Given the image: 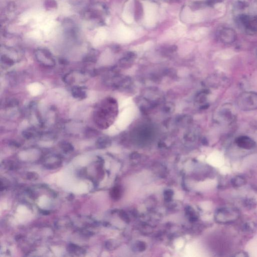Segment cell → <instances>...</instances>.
I'll return each instance as SVG.
<instances>
[{"label":"cell","instance_id":"4","mask_svg":"<svg viewBox=\"0 0 257 257\" xmlns=\"http://www.w3.org/2000/svg\"><path fill=\"white\" fill-rule=\"evenodd\" d=\"M237 143L239 147L247 149L252 148L254 146L253 141L247 137H241L238 139Z\"/></svg>","mask_w":257,"mask_h":257},{"label":"cell","instance_id":"10","mask_svg":"<svg viewBox=\"0 0 257 257\" xmlns=\"http://www.w3.org/2000/svg\"><path fill=\"white\" fill-rule=\"evenodd\" d=\"M245 180L243 178L241 177H236L233 179L232 181V183L236 186H239L243 184H245Z\"/></svg>","mask_w":257,"mask_h":257},{"label":"cell","instance_id":"7","mask_svg":"<svg viewBox=\"0 0 257 257\" xmlns=\"http://www.w3.org/2000/svg\"><path fill=\"white\" fill-rule=\"evenodd\" d=\"M2 63H3L5 65L7 66H11L14 64V61L11 58H9V57L5 55H3L1 56Z\"/></svg>","mask_w":257,"mask_h":257},{"label":"cell","instance_id":"11","mask_svg":"<svg viewBox=\"0 0 257 257\" xmlns=\"http://www.w3.org/2000/svg\"><path fill=\"white\" fill-rule=\"evenodd\" d=\"M35 133L36 132H35L34 130H25V131L23 132V135L24 136V137L26 138L29 139L33 138L34 136Z\"/></svg>","mask_w":257,"mask_h":257},{"label":"cell","instance_id":"1","mask_svg":"<svg viewBox=\"0 0 257 257\" xmlns=\"http://www.w3.org/2000/svg\"><path fill=\"white\" fill-rule=\"evenodd\" d=\"M35 58L40 64L46 67H53L55 65V61L52 54L48 50L40 49L35 52Z\"/></svg>","mask_w":257,"mask_h":257},{"label":"cell","instance_id":"9","mask_svg":"<svg viewBox=\"0 0 257 257\" xmlns=\"http://www.w3.org/2000/svg\"><path fill=\"white\" fill-rule=\"evenodd\" d=\"M61 147L64 151L68 152L72 151L73 150V147L71 144L64 142L61 144Z\"/></svg>","mask_w":257,"mask_h":257},{"label":"cell","instance_id":"3","mask_svg":"<svg viewBox=\"0 0 257 257\" xmlns=\"http://www.w3.org/2000/svg\"><path fill=\"white\" fill-rule=\"evenodd\" d=\"M72 94L74 98L78 100H84L87 97L85 88L82 86H74L72 91Z\"/></svg>","mask_w":257,"mask_h":257},{"label":"cell","instance_id":"8","mask_svg":"<svg viewBox=\"0 0 257 257\" xmlns=\"http://www.w3.org/2000/svg\"><path fill=\"white\" fill-rule=\"evenodd\" d=\"M18 104H19V101L17 100H16V99H14V98H13V99L11 98L10 100H7L5 103L4 108L14 107L18 106Z\"/></svg>","mask_w":257,"mask_h":257},{"label":"cell","instance_id":"6","mask_svg":"<svg viewBox=\"0 0 257 257\" xmlns=\"http://www.w3.org/2000/svg\"><path fill=\"white\" fill-rule=\"evenodd\" d=\"M109 140L106 137H101L100 138L97 142V145L98 148H104L109 143Z\"/></svg>","mask_w":257,"mask_h":257},{"label":"cell","instance_id":"5","mask_svg":"<svg viewBox=\"0 0 257 257\" xmlns=\"http://www.w3.org/2000/svg\"><path fill=\"white\" fill-rule=\"evenodd\" d=\"M143 14V9L142 7L141 4L139 3V2H137L136 4L135 18L137 20H139L141 18Z\"/></svg>","mask_w":257,"mask_h":257},{"label":"cell","instance_id":"2","mask_svg":"<svg viewBox=\"0 0 257 257\" xmlns=\"http://www.w3.org/2000/svg\"><path fill=\"white\" fill-rule=\"evenodd\" d=\"M237 214V211L233 210V209L224 208L219 211V217L220 219V221L225 223L231 220L232 217H233V215L236 216Z\"/></svg>","mask_w":257,"mask_h":257}]
</instances>
